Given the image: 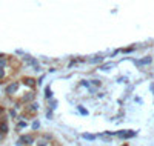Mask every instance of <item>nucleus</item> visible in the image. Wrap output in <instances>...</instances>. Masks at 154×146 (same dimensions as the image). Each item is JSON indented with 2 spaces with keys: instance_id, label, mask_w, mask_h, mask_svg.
<instances>
[{
  "instance_id": "1",
  "label": "nucleus",
  "mask_w": 154,
  "mask_h": 146,
  "mask_svg": "<svg viewBox=\"0 0 154 146\" xmlns=\"http://www.w3.org/2000/svg\"><path fill=\"white\" fill-rule=\"evenodd\" d=\"M32 143H36V140L32 136H29V134H26V136H22L19 140H17V145L22 146V145H26V146H31Z\"/></svg>"
},
{
  "instance_id": "2",
  "label": "nucleus",
  "mask_w": 154,
  "mask_h": 146,
  "mask_svg": "<svg viewBox=\"0 0 154 146\" xmlns=\"http://www.w3.org/2000/svg\"><path fill=\"white\" fill-rule=\"evenodd\" d=\"M19 86H20V83H19V82H13L11 85H8V86H6V89H5V92H6V94H9V95H13L14 92H17Z\"/></svg>"
},
{
  "instance_id": "3",
  "label": "nucleus",
  "mask_w": 154,
  "mask_h": 146,
  "mask_svg": "<svg viewBox=\"0 0 154 146\" xmlns=\"http://www.w3.org/2000/svg\"><path fill=\"white\" fill-rule=\"evenodd\" d=\"M34 99H36V94H34V92H28L26 95H23V102H25V103H29V102H34Z\"/></svg>"
},
{
  "instance_id": "4",
  "label": "nucleus",
  "mask_w": 154,
  "mask_h": 146,
  "mask_svg": "<svg viewBox=\"0 0 154 146\" xmlns=\"http://www.w3.org/2000/svg\"><path fill=\"white\" fill-rule=\"evenodd\" d=\"M153 62V58L148 56V57H145V58H142V60H137L136 62V65H139V66H142V65H150Z\"/></svg>"
},
{
  "instance_id": "5",
  "label": "nucleus",
  "mask_w": 154,
  "mask_h": 146,
  "mask_svg": "<svg viewBox=\"0 0 154 146\" xmlns=\"http://www.w3.org/2000/svg\"><path fill=\"white\" fill-rule=\"evenodd\" d=\"M114 68H116L114 63H105V65H102L99 69H102V71H109V69H114Z\"/></svg>"
},
{
  "instance_id": "6",
  "label": "nucleus",
  "mask_w": 154,
  "mask_h": 146,
  "mask_svg": "<svg viewBox=\"0 0 154 146\" xmlns=\"http://www.w3.org/2000/svg\"><path fill=\"white\" fill-rule=\"evenodd\" d=\"M82 137H83L85 140H88V142H92V140H96V136H94V134H90V132L82 134Z\"/></svg>"
},
{
  "instance_id": "7",
  "label": "nucleus",
  "mask_w": 154,
  "mask_h": 146,
  "mask_svg": "<svg viewBox=\"0 0 154 146\" xmlns=\"http://www.w3.org/2000/svg\"><path fill=\"white\" fill-rule=\"evenodd\" d=\"M8 123L6 122H2V123H0V132H2V134H6L8 132Z\"/></svg>"
},
{
  "instance_id": "8",
  "label": "nucleus",
  "mask_w": 154,
  "mask_h": 146,
  "mask_svg": "<svg viewBox=\"0 0 154 146\" xmlns=\"http://www.w3.org/2000/svg\"><path fill=\"white\" fill-rule=\"evenodd\" d=\"M29 65H31L32 68H34V71H40V63H38V62L36 60V58H32Z\"/></svg>"
},
{
  "instance_id": "9",
  "label": "nucleus",
  "mask_w": 154,
  "mask_h": 146,
  "mask_svg": "<svg viewBox=\"0 0 154 146\" xmlns=\"http://www.w3.org/2000/svg\"><path fill=\"white\" fill-rule=\"evenodd\" d=\"M48 145H49V142H48V140H45L43 137L37 140V146H48Z\"/></svg>"
},
{
  "instance_id": "10",
  "label": "nucleus",
  "mask_w": 154,
  "mask_h": 146,
  "mask_svg": "<svg viewBox=\"0 0 154 146\" xmlns=\"http://www.w3.org/2000/svg\"><path fill=\"white\" fill-rule=\"evenodd\" d=\"M37 109H38V103H36V102H32L31 106L28 108V111H29V112H36Z\"/></svg>"
},
{
  "instance_id": "11",
  "label": "nucleus",
  "mask_w": 154,
  "mask_h": 146,
  "mask_svg": "<svg viewBox=\"0 0 154 146\" xmlns=\"http://www.w3.org/2000/svg\"><path fill=\"white\" fill-rule=\"evenodd\" d=\"M45 97H46L48 100L52 99V91H51V88H49V86H48V88H45Z\"/></svg>"
},
{
  "instance_id": "12",
  "label": "nucleus",
  "mask_w": 154,
  "mask_h": 146,
  "mask_svg": "<svg viewBox=\"0 0 154 146\" xmlns=\"http://www.w3.org/2000/svg\"><path fill=\"white\" fill-rule=\"evenodd\" d=\"M23 82H25V85H28V86H34L36 85V80L34 79H25Z\"/></svg>"
},
{
  "instance_id": "13",
  "label": "nucleus",
  "mask_w": 154,
  "mask_h": 146,
  "mask_svg": "<svg viewBox=\"0 0 154 146\" xmlns=\"http://www.w3.org/2000/svg\"><path fill=\"white\" fill-rule=\"evenodd\" d=\"M6 58L5 57H0V69H5V66H6Z\"/></svg>"
},
{
  "instance_id": "14",
  "label": "nucleus",
  "mask_w": 154,
  "mask_h": 146,
  "mask_svg": "<svg viewBox=\"0 0 154 146\" xmlns=\"http://www.w3.org/2000/svg\"><path fill=\"white\" fill-rule=\"evenodd\" d=\"M77 109H79V112L82 115H88V109H85L83 106H77Z\"/></svg>"
},
{
  "instance_id": "15",
  "label": "nucleus",
  "mask_w": 154,
  "mask_h": 146,
  "mask_svg": "<svg viewBox=\"0 0 154 146\" xmlns=\"http://www.w3.org/2000/svg\"><path fill=\"white\" fill-rule=\"evenodd\" d=\"M102 60H103L102 57H92L91 60H90V63H100Z\"/></svg>"
},
{
  "instance_id": "16",
  "label": "nucleus",
  "mask_w": 154,
  "mask_h": 146,
  "mask_svg": "<svg viewBox=\"0 0 154 146\" xmlns=\"http://www.w3.org/2000/svg\"><path fill=\"white\" fill-rule=\"evenodd\" d=\"M32 129H34V131H36V129H38V128H40V122H38V120H34V122H32Z\"/></svg>"
},
{
  "instance_id": "17",
  "label": "nucleus",
  "mask_w": 154,
  "mask_h": 146,
  "mask_svg": "<svg viewBox=\"0 0 154 146\" xmlns=\"http://www.w3.org/2000/svg\"><path fill=\"white\" fill-rule=\"evenodd\" d=\"M26 126H28V123H26L25 120H20L19 125H17V128H26Z\"/></svg>"
},
{
  "instance_id": "18",
  "label": "nucleus",
  "mask_w": 154,
  "mask_h": 146,
  "mask_svg": "<svg viewBox=\"0 0 154 146\" xmlns=\"http://www.w3.org/2000/svg\"><path fill=\"white\" fill-rule=\"evenodd\" d=\"M117 82H119V83H126V82H128V77H119Z\"/></svg>"
},
{
  "instance_id": "19",
  "label": "nucleus",
  "mask_w": 154,
  "mask_h": 146,
  "mask_svg": "<svg viewBox=\"0 0 154 146\" xmlns=\"http://www.w3.org/2000/svg\"><path fill=\"white\" fill-rule=\"evenodd\" d=\"M91 82H92V85H94V86H100V83H102L100 80H97V79L96 80H91Z\"/></svg>"
},
{
  "instance_id": "20",
  "label": "nucleus",
  "mask_w": 154,
  "mask_h": 146,
  "mask_svg": "<svg viewBox=\"0 0 154 146\" xmlns=\"http://www.w3.org/2000/svg\"><path fill=\"white\" fill-rule=\"evenodd\" d=\"M9 115H11V117H17V112H15V109H11V111H9Z\"/></svg>"
},
{
  "instance_id": "21",
  "label": "nucleus",
  "mask_w": 154,
  "mask_h": 146,
  "mask_svg": "<svg viewBox=\"0 0 154 146\" xmlns=\"http://www.w3.org/2000/svg\"><path fill=\"white\" fill-rule=\"evenodd\" d=\"M82 86H86V88H90V82H88V80H83V82H82Z\"/></svg>"
},
{
  "instance_id": "22",
  "label": "nucleus",
  "mask_w": 154,
  "mask_h": 146,
  "mask_svg": "<svg viewBox=\"0 0 154 146\" xmlns=\"http://www.w3.org/2000/svg\"><path fill=\"white\" fill-rule=\"evenodd\" d=\"M134 49H136L134 46H133V48H126V49H123V52H133Z\"/></svg>"
},
{
  "instance_id": "23",
  "label": "nucleus",
  "mask_w": 154,
  "mask_h": 146,
  "mask_svg": "<svg viewBox=\"0 0 154 146\" xmlns=\"http://www.w3.org/2000/svg\"><path fill=\"white\" fill-rule=\"evenodd\" d=\"M46 118H49V120L52 118V111H48V112H46Z\"/></svg>"
},
{
  "instance_id": "24",
  "label": "nucleus",
  "mask_w": 154,
  "mask_h": 146,
  "mask_svg": "<svg viewBox=\"0 0 154 146\" xmlns=\"http://www.w3.org/2000/svg\"><path fill=\"white\" fill-rule=\"evenodd\" d=\"M56 108H57V102H56V100H54V102H52V103H51V109H56Z\"/></svg>"
},
{
  "instance_id": "25",
  "label": "nucleus",
  "mask_w": 154,
  "mask_h": 146,
  "mask_svg": "<svg viewBox=\"0 0 154 146\" xmlns=\"http://www.w3.org/2000/svg\"><path fill=\"white\" fill-rule=\"evenodd\" d=\"M5 77V69H0V79Z\"/></svg>"
},
{
  "instance_id": "26",
  "label": "nucleus",
  "mask_w": 154,
  "mask_h": 146,
  "mask_svg": "<svg viewBox=\"0 0 154 146\" xmlns=\"http://www.w3.org/2000/svg\"><path fill=\"white\" fill-rule=\"evenodd\" d=\"M150 89H151V92L154 94V83H151V85H150Z\"/></svg>"
},
{
  "instance_id": "27",
  "label": "nucleus",
  "mask_w": 154,
  "mask_h": 146,
  "mask_svg": "<svg viewBox=\"0 0 154 146\" xmlns=\"http://www.w3.org/2000/svg\"><path fill=\"white\" fill-rule=\"evenodd\" d=\"M3 138H5V134H2V132H0V142H2Z\"/></svg>"
},
{
  "instance_id": "28",
  "label": "nucleus",
  "mask_w": 154,
  "mask_h": 146,
  "mask_svg": "<svg viewBox=\"0 0 154 146\" xmlns=\"http://www.w3.org/2000/svg\"><path fill=\"white\" fill-rule=\"evenodd\" d=\"M2 114H3V108L0 106V115H2Z\"/></svg>"
},
{
  "instance_id": "29",
  "label": "nucleus",
  "mask_w": 154,
  "mask_h": 146,
  "mask_svg": "<svg viewBox=\"0 0 154 146\" xmlns=\"http://www.w3.org/2000/svg\"><path fill=\"white\" fill-rule=\"evenodd\" d=\"M0 57H3V56H0Z\"/></svg>"
}]
</instances>
